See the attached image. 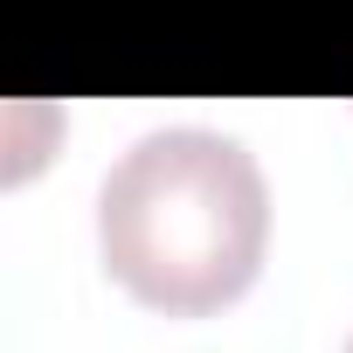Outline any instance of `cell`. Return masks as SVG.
Returning a JSON list of instances; mask_svg holds the SVG:
<instances>
[{
    "instance_id": "2",
    "label": "cell",
    "mask_w": 353,
    "mask_h": 353,
    "mask_svg": "<svg viewBox=\"0 0 353 353\" xmlns=\"http://www.w3.org/2000/svg\"><path fill=\"white\" fill-rule=\"evenodd\" d=\"M346 353H353V339H346Z\"/></svg>"
},
{
    "instance_id": "1",
    "label": "cell",
    "mask_w": 353,
    "mask_h": 353,
    "mask_svg": "<svg viewBox=\"0 0 353 353\" xmlns=\"http://www.w3.org/2000/svg\"><path fill=\"white\" fill-rule=\"evenodd\" d=\"M270 250V188L243 139L159 125L97 181V256L125 298L166 319L236 305Z\"/></svg>"
}]
</instances>
